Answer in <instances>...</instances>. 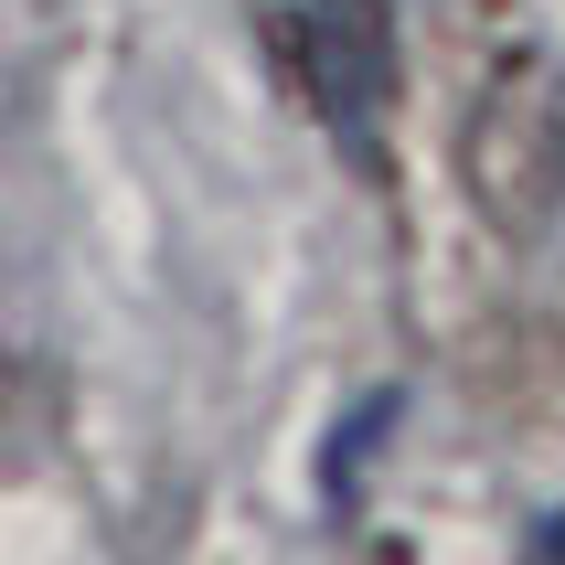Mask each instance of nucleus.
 Masks as SVG:
<instances>
[{"mask_svg":"<svg viewBox=\"0 0 565 565\" xmlns=\"http://www.w3.org/2000/svg\"><path fill=\"white\" fill-rule=\"evenodd\" d=\"M459 182L491 235H544L565 214V75L555 54H502L459 128Z\"/></svg>","mask_w":565,"mask_h":565,"instance_id":"obj_1","label":"nucleus"},{"mask_svg":"<svg viewBox=\"0 0 565 565\" xmlns=\"http://www.w3.org/2000/svg\"><path fill=\"white\" fill-rule=\"evenodd\" d=\"M288 75L310 96L331 128H363L384 118V96H395V22H384V0H299L288 11Z\"/></svg>","mask_w":565,"mask_h":565,"instance_id":"obj_2","label":"nucleus"}]
</instances>
